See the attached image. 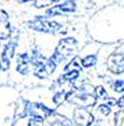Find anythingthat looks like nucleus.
I'll list each match as a JSON object with an SVG mask.
<instances>
[{"instance_id":"f257e3e1","label":"nucleus","mask_w":124,"mask_h":126,"mask_svg":"<svg viewBox=\"0 0 124 126\" xmlns=\"http://www.w3.org/2000/svg\"><path fill=\"white\" fill-rule=\"evenodd\" d=\"M29 29L44 34H57L63 29V25L56 20H50L46 16H36L26 23Z\"/></svg>"},{"instance_id":"f03ea898","label":"nucleus","mask_w":124,"mask_h":126,"mask_svg":"<svg viewBox=\"0 0 124 126\" xmlns=\"http://www.w3.org/2000/svg\"><path fill=\"white\" fill-rule=\"evenodd\" d=\"M76 9H77L76 0H65L63 2L56 3V5L49 7V9H46L45 16L48 18H53L56 16H65L68 14L75 13Z\"/></svg>"},{"instance_id":"7ed1b4c3","label":"nucleus","mask_w":124,"mask_h":126,"mask_svg":"<svg viewBox=\"0 0 124 126\" xmlns=\"http://www.w3.org/2000/svg\"><path fill=\"white\" fill-rule=\"evenodd\" d=\"M73 122L76 126H92L95 117L86 107H76L73 111Z\"/></svg>"},{"instance_id":"20e7f679","label":"nucleus","mask_w":124,"mask_h":126,"mask_svg":"<svg viewBox=\"0 0 124 126\" xmlns=\"http://www.w3.org/2000/svg\"><path fill=\"white\" fill-rule=\"evenodd\" d=\"M77 47H78L77 39H76L75 37L68 36V37H64V38L60 39L55 50H56L57 52H59L60 54L64 56L65 60H66V59H68L74 55V53L77 50Z\"/></svg>"},{"instance_id":"39448f33","label":"nucleus","mask_w":124,"mask_h":126,"mask_svg":"<svg viewBox=\"0 0 124 126\" xmlns=\"http://www.w3.org/2000/svg\"><path fill=\"white\" fill-rule=\"evenodd\" d=\"M57 66H58V64H57L52 58H47V60L45 61L41 65L34 69V76L36 77V78L40 79V80L47 79L54 74Z\"/></svg>"},{"instance_id":"423d86ee","label":"nucleus","mask_w":124,"mask_h":126,"mask_svg":"<svg viewBox=\"0 0 124 126\" xmlns=\"http://www.w3.org/2000/svg\"><path fill=\"white\" fill-rule=\"evenodd\" d=\"M9 14L0 8V41H9L11 38L13 28L9 20Z\"/></svg>"},{"instance_id":"0eeeda50","label":"nucleus","mask_w":124,"mask_h":126,"mask_svg":"<svg viewBox=\"0 0 124 126\" xmlns=\"http://www.w3.org/2000/svg\"><path fill=\"white\" fill-rule=\"evenodd\" d=\"M107 69L113 74H121L124 72V54L113 53L107 59Z\"/></svg>"},{"instance_id":"6e6552de","label":"nucleus","mask_w":124,"mask_h":126,"mask_svg":"<svg viewBox=\"0 0 124 126\" xmlns=\"http://www.w3.org/2000/svg\"><path fill=\"white\" fill-rule=\"evenodd\" d=\"M31 66L30 54L27 52L19 53L16 58V72L21 76H27L29 73V69Z\"/></svg>"},{"instance_id":"1a4fd4ad","label":"nucleus","mask_w":124,"mask_h":126,"mask_svg":"<svg viewBox=\"0 0 124 126\" xmlns=\"http://www.w3.org/2000/svg\"><path fill=\"white\" fill-rule=\"evenodd\" d=\"M43 126H75V124L70 118L55 111L52 116L45 119Z\"/></svg>"},{"instance_id":"9d476101","label":"nucleus","mask_w":124,"mask_h":126,"mask_svg":"<svg viewBox=\"0 0 124 126\" xmlns=\"http://www.w3.org/2000/svg\"><path fill=\"white\" fill-rule=\"evenodd\" d=\"M46 60H47V58L39 50H37V48L33 50V52L30 54V61H31V66L34 69L41 65Z\"/></svg>"},{"instance_id":"9b49d317","label":"nucleus","mask_w":124,"mask_h":126,"mask_svg":"<svg viewBox=\"0 0 124 126\" xmlns=\"http://www.w3.org/2000/svg\"><path fill=\"white\" fill-rule=\"evenodd\" d=\"M17 47H18L17 39H9L7 43H5V44L2 45V52H5L6 54L12 60V59L15 58Z\"/></svg>"},{"instance_id":"f8f14e48","label":"nucleus","mask_w":124,"mask_h":126,"mask_svg":"<svg viewBox=\"0 0 124 126\" xmlns=\"http://www.w3.org/2000/svg\"><path fill=\"white\" fill-rule=\"evenodd\" d=\"M98 58L96 54H87L80 59V64L84 69H90L97 64Z\"/></svg>"},{"instance_id":"ddd939ff","label":"nucleus","mask_w":124,"mask_h":126,"mask_svg":"<svg viewBox=\"0 0 124 126\" xmlns=\"http://www.w3.org/2000/svg\"><path fill=\"white\" fill-rule=\"evenodd\" d=\"M72 70H83V66L80 64V59L78 55H75L70 59V61L68 63H66V65L64 66V72H67V71H72Z\"/></svg>"},{"instance_id":"4468645a","label":"nucleus","mask_w":124,"mask_h":126,"mask_svg":"<svg viewBox=\"0 0 124 126\" xmlns=\"http://www.w3.org/2000/svg\"><path fill=\"white\" fill-rule=\"evenodd\" d=\"M59 2L60 0H35L33 2V7L36 9H44V8L52 7V6Z\"/></svg>"},{"instance_id":"2eb2a0df","label":"nucleus","mask_w":124,"mask_h":126,"mask_svg":"<svg viewBox=\"0 0 124 126\" xmlns=\"http://www.w3.org/2000/svg\"><path fill=\"white\" fill-rule=\"evenodd\" d=\"M10 65H11V59L5 52L1 51V54H0V71L6 72V71L10 69Z\"/></svg>"},{"instance_id":"dca6fc26","label":"nucleus","mask_w":124,"mask_h":126,"mask_svg":"<svg viewBox=\"0 0 124 126\" xmlns=\"http://www.w3.org/2000/svg\"><path fill=\"white\" fill-rule=\"evenodd\" d=\"M66 90H57L54 94H53V98H52V101L54 102L56 106H59L62 105L64 101H66Z\"/></svg>"},{"instance_id":"f3484780","label":"nucleus","mask_w":124,"mask_h":126,"mask_svg":"<svg viewBox=\"0 0 124 126\" xmlns=\"http://www.w3.org/2000/svg\"><path fill=\"white\" fill-rule=\"evenodd\" d=\"M95 96L97 99L100 100H104V101H106V100L109 99V94H107V91H106V89L104 88L103 86H97L95 87Z\"/></svg>"},{"instance_id":"a211bd4d","label":"nucleus","mask_w":124,"mask_h":126,"mask_svg":"<svg viewBox=\"0 0 124 126\" xmlns=\"http://www.w3.org/2000/svg\"><path fill=\"white\" fill-rule=\"evenodd\" d=\"M111 88L114 92L124 94V80H113L111 82Z\"/></svg>"},{"instance_id":"6ab92c4d","label":"nucleus","mask_w":124,"mask_h":126,"mask_svg":"<svg viewBox=\"0 0 124 126\" xmlns=\"http://www.w3.org/2000/svg\"><path fill=\"white\" fill-rule=\"evenodd\" d=\"M96 109H97L98 113L102 114V115L105 116V117H106V116H109L110 114L112 113V107L107 105L106 102H104V104H101V105H98Z\"/></svg>"},{"instance_id":"aec40b11","label":"nucleus","mask_w":124,"mask_h":126,"mask_svg":"<svg viewBox=\"0 0 124 126\" xmlns=\"http://www.w3.org/2000/svg\"><path fill=\"white\" fill-rule=\"evenodd\" d=\"M43 124H44L43 121H39V119H36V118L29 117L27 126H43Z\"/></svg>"},{"instance_id":"412c9836","label":"nucleus","mask_w":124,"mask_h":126,"mask_svg":"<svg viewBox=\"0 0 124 126\" xmlns=\"http://www.w3.org/2000/svg\"><path fill=\"white\" fill-rule=\"evenodd\" d=\"M106 104H107L109 106H111V107H113V106L117 105V99H116V98H112V97H110L109 99L106 100Z\"/></svg>"},{"instance_id":"4be33fe9","label":"nucleus","mask_w":124,"mask_h":126,"mask_svg":"<svg viewBox=\"0 0 124 126\" xmlns=\"http://www.w3.org/2000/svg\"><path fill=\"white\" fill-rule=\"evenodd\" d=\"M19 5H25V3H29V2H34L35 0H16Z\"/></svg>"},{"instance_id":"5701e85b","label":"nucleus","mask_w":124,"mask_h":126,"mask_svg":"<svg viewBox=\"0 0 124 126\" xmlns=\"http://www.w3.org/2000/svg\"><path fill=\"white\" fill-rule=\"evenodd\" d=\"M1 46H2V45H1V41H0V47H1Z\"/></svg>"}]
</instances>
